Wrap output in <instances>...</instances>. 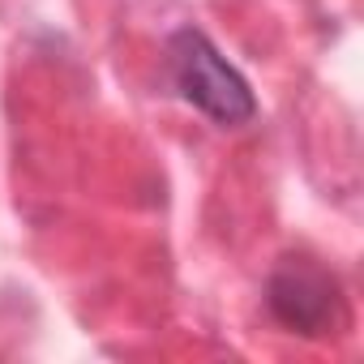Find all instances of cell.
I'll list each match as a JSON object with an SVG mask.
<instances>
[{
    "instance_id": "obj_1",
    "label": "cell",
    "mask_w": 364,
    "mask_h": 364,
    "mask_svg": "<svg viewBox=\"0 0 364 364\" xmlns=\"http://www.w3.org/2000/svg\"><path fill=\"white\" fill-rule=\"evenodd\" d=\"M167 73L189 107H198L219 129H240L257 116V95L245 73L215 48V39L198 26H180L167 35Z\"/></svg>"
},
{
    "instance_id": "obj_2",
    "label": "cell",
    "mask_w": 364,
    "mask_h": 364,
    "mask_svg": "<svg viewBox=\"0 0 364 364\" xmlns=\"http://www.w3.org/2000/svg\"><path fill=\"white\" fill-rule=\"evenodd\" d=\"M266 309L283 330L321 338L334 334V326L343 321V287L313 257L287 253L266 279Z\"/></svg>"
}]
</instances>
